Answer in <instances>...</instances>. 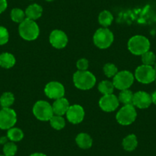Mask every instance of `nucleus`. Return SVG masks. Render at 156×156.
<instances>
[{
	"mask_svg": "<svg viewBox=\"0 0 156 156\" xmlns=\"http://www.w3.org/2000/svg\"><path fill=\"white\" fill-rule=\"evenodd\" d=\"M73 81L76 88L82 90H87L95 86L97 79L95 76L88 70H77L73 74Z\"/></svg>",
	"mask_w": 156,
	"mask_h": 156,
	"instance_id": "1",
	"label": "nucleus"
},
{
	"mask_svg": "<svg viewBox=\"0 0 156 156\" xmlns=\"http://www.w3.org/2000/svg\"><path fill=\"white\" fill-rule=\"evenodd\" d=\"M21 37L26 41H34L39 35V27L34 20L25 19L19 27Z\"/></svg>",
	"mask_w": 156,
	"mask_h": 156,
	"instance_id": "2",
	"label": "nucleus"
},
{
	"mask_svg": "<svg viewBox=\"0 0 156 156\" xmlns=\"http://www.w3.org/2000/svg\"><path fill=\"white\" fill-rule=\"evenodd\" d=\"M128 48L135 55H142L149 51L150 41L143 35H135L128 41Z\"/></svg>",
	"mask_w": 156,
	"mask_h": 156,
	"instance_id": "3",
	"label": "nucleus"
},
{
	"mask_svg": "<svg viewBox=\"0 0 156 156\" xmlns=\"http://www.w3.org/2000/svg\"><path fill=\"white\" fill-rule=\"evenodd\" d=\"M113 40V34L106 28H99L94 35V44L100 49L108 48L112 44Z\"/></svg>",
	"mask_w": 156,
	"mask_h": 156,
	"instance_id": "4",
	"label": "nucleus"
},
{
	"mask_svg": "<svg viewBox=\"0 0 156 156\" xmlns=\"http://www.w3.org/2000/svg\"><path fill=\"white\" fill-rule=\"evenodd\" d=\"M137 112L133 104L124 105L115 115L117 122L122 126H129L135 122Z\"/></svg>",
	"mask_w": 156,
	"mask_h": 156,
	"instance_id": "5",
	"label": "nucleus"
},
{
	"mask_svg": "<svg viewBox=\"0 0 156 156\" xmlns=\"http://www.w3.org/2000/svg\"><path fill=\"white\" fill-rule=\"evenodd\" d=\"M33 113L37 119L49 121L54 115L52 106L44 100H39L33 106Z\"/></svg>",
	"mask_w": 156,
	"mask_h": 156,
	"instance_id": "6",
	"label": "nucleus"
},
{
	"mask_svg": "<svg viewBox=\"0 0 156 156\" xmlns=\"http://www.w3.org/2000/svg\"><path fill=\"white\" fill-rule=\"evenodd\" d=\"M135 78L139 83L148 84L155 80L156 72L152 66L142 64L136 68L135 71Z\"/></svg>",
	"mask_w": 156,
	"mask_h": 156,
	"instance_id": "7",
	"label": "nucleus"
},
{
	"mask_svg": "<svg viewBox=\"0 0 156 156\" xmlns=\"http://www.w3.org/2000/svg\"><path fill=\"white\" fill-rule=\"evenodd\" d=\"M135 76L129 70L119 71L113 76L112 83L114 87L120 90H127L133 84Z\"/></svg>",
	"mask_w": 156,
	"mask_h": 156,
	"instance_id": "8",
	"label": "nucleus"
},
{
	"mask_svg": "<svg viewBox=\"0 0 156 156\" xmlns=\"http://www.w3.org/2000/svg\"><path fill=\"white\" fill-rule=\"evenodd\" d=\"M17 115L14 109L11 108H2L0 110V129H9L16 125Z\"/></svg>",
	"mask_w": 156,
	"mask_h": 156,
	"instance_id": "9",
	"label": "nucleus"
},
{
	"mask_svg": "<svg viewBox=\"0 0 156 156\" xmlns=\"http://www.w3.org/2000/svg\"><path fill=\"white\" fill-rule=\"evenodd\" d=\"M45 95L50 99L58 100L64 97L65 94V89L63 84L57 81L49 82L44 88Z\"/></svg>",
	"mask_w": 156,
	"mask_h": 156,
	"instance_id": "10",
	"label": "nucleus"
},
{
	"mask_svg": "<svg viewBox=\"0 0 156 156\" xmlns=\"http://www.w3.org/2000/svg\"><path fill=\"white\" fill-rule=\"evenodd\" d=\"M67 120L73 124L80 123L84 119L85 112L83 108L80 105L70 106L68 110L66 112Z\"/></svg>",
	"mask_w": 156,
	"mask_h": 156,
	"instance_id": "11",
	"label": "nucleus"
},
{
	"mask_svg": "<svg viewBox=\"0 0 156 156\" xmlns=\"http://www.w3.org/2000/svg\"><path fill=\"white\" fill-rule=\"evenodd\" d=\"M51 44L57 49H62L67 46L68 38L65 32L61 30H54L51 31L49 37Z\"/></svg>",
	"mask_w": 156,
	"mask_h": 156,
	"instance_id": "12",
	"label": "nucleus"
},
{
	"mask_svg": "<svg viewBox=\"0 0 156 156\" xmlns=\"http://www.w3.org/2000/svg\"><path fill=\"white\" fill-rule=\"evenodd\" d=\"M100 107L105 112H112L118 108L119 105V101L118 97L114 94H108L103 95L99 102Z\"/></svg>",
	"mask_w": 156,
	"mask_h": 156,
	"instance_id": "13",
	"label": "nucleus"
},
{
	"mask_svg": "<svg viewBox=\"0 0 156 156\" xmlns=\"http://www.w3.org/2000/svg\"><path fill=\"white\" fill-rule=\"evenodd\" d=\"M151 103V95L145 91H138L133 95V106H136L139 109L148 108Z\"/></svg>",
	"mask_w": 156,
	"mask_h": 156,
	"instance_id": "14",
	"label": "nucleus"
},
{
	"mask_svg": "<svg viewBox=\"0 0 156 156\" xmlns=\"http://www.w3.org/2000/svg\"><path fill=\"white\" fill-rule=\"evenodd\" d=\"M69 107H70L69 101L67 99L64 98V97L55 100L53 105H52L54 114L58 115H61V116L64 115V114H66V112L68 110Z\"/></svg>",
	"mask_w": 156,
	"mask_h": 156,
	"instance_id": "15",
	"label": "nucleus"
},
{
	"mask_svg": "<svg viewBox=\"0 0 156 156\" xmlns=\"http://www.w3.org/2000/svg\"><path fill=\"white\" fill-rule=\"evenodd\" d=\"M43 12V9L38 4H31L25 10V13L26 16V19L31 20H36L41 17Z\"/></svg>",
	"mask_w": 156,
	"mask_h": 156,
	"instance_id": "16",
	"label": "nucleus"
},
{
	"mask_svg": "<svg viewBox=\"0 0 156 156\" xmlns=\"http://www.w3.org/2000/svg\"><path fill=\"white\" fill-rule=\"evenodd\" d=\"M76 143L82 149H88L93 145V139L87 133H81L76 137Z\"/></svg>",
	"mask_w": 156,
	"mask_h": 156,
	"instance_id": "17",
	"label": "nucleus"
},
{
	"mask_svg": "<svg viewBox=\"0 0 156 156\" xmlns=\"http://www.w3.org/2000/svg\"><path fill=\"white\" fill-rule=\"evenodd\" d=\"M16 64V58L11 53L4 52L0 55V67L5 69L12 68Z\"/></svg>",
	"mask_w": 156,
	"mask_h": 156,
	"instance_id": "18",
	"label": "nucleus"
},
{
	"mask_svg": "<svg viewBox=\"0 0 156 156\" xmlns=\"http://www.w3.org/2000/svg\"><path fill=\"white\" fill-rule=\"evenodd\" d=\"M138 145V139L136 135L130 134L122 140V147L127 151H133Z\"/></svg>",
	"mask_w": 156,
	"mask_h": 156,
	"instance_id": "19",
	"label": "nucleus"
},
{
	"mask_svg": "<svg viewBox=\"0 0 156 156\" xmlns=\"http://www.w3.org/2000/svg\"><path fill=\"white\" fill-rule=\"evenodd\" d=\"M7 137L9 140L13 142H20L24 138V133L22 129L16 127H12V128L8 129L7 132Z\"/></svg>",
	"mask_w": 156,
	"mask_h": 156,
	"instance_id": "20",
	"label": "nucleus"
},
{
	"mask_svg": "<svg viewBox=\"0 0 156 156\" xmlns=\"http://www.w3.org/2000/svg\"><path fill=\"white\" fill-rule=\"evenodd\" d=\"M112 21H113V16L112 13L107 10L101 12L99 15V22L104 28L109 26L112 24Z\"/></svg>",
	"mask_w": 156,
	"mask_h": 156,
	"instance_id": "21",
	"label": "nucleus"
},
{
	"mask_svg": "<svg viewBox=\"0 0 156 156\" xmlns=\"http://www.w3.org/2000/svg\"><path fill=\"white\" fill-rule=\"evenodd\" d=\"M14 102V95L10 92H5L0 97V106L2 108H10Z\"/></svg>",
	"mask_w": 156,
	"mask_h": 156,
	"instance_id": "22",
	"label": "nucleus"
},
{
	"mask_svg": "<svg viewBox=\"0 0 156 156\" xmlns=\"http://www.w3.org/2000/svg\"><path fill=\"white\" fill-rule=\"evenodd\" d=\"M133 95L131 90H123L121 91L119 94V101L120 103H122L124 105H130L133 104Z\"/></svg>",
	"mask_w": 156,
	"mask_h": 156,
	"instance_id": "23",
	"label": "nucleus"
},
{
	"mask_svg": "<svg viewBox=\"0 0 156 156\" xmlns=\"http://www.w3.org/2000/svg\"><path fill=\"white\" fill-rule=\"evenodd\" d=\"M98 90L103 95L112 94L114 90V85L112 82L109 80H103L98 85Z\"/></svg>",
	"mask_w": 156,
	"mask_h": 156,
	"instance_id": "24",
	"label": "nucleus"
},
{
	"mask_svg": "<svg viewBox=\"0 0 156 156\" xmlns=\"http://www.w3.org/2000/svg\"><path fill=\"white\" fill-rule=\"evenodd\" d=\"M49 121H50L51 126L52 128L56 130H61L65 126V119L61 115H54Z\"/></svg>",
	"mask_w": 156,
	"mask_h": 156,
	"instance_id": "25",
	"label": "nucleus"
},
{
	"mask_svg": "<svg viewBox=\"0 0 156 156\" xmlns=\"http://www.w3.org/2000/svg\"><path fill=\"white\" fill-rule=\"evenodd\" d=\"M10 16H11L12 20L13 22H16V23H22L26 19L25 12L19 8L13 9L11 11V15Z\"/></svg>",
	"mask_w": 156,
	"mask_h": 156,
	"instance_id": "26",
	"label": "nucleus"
},
{
	"mask_svg": "<svg viewBox=\"0 0 156 156\" xmlns=\"http://www.w3.org/2000/svg\"><path fill=\"white\" fill-rule=\"evenodd\" d=\"M3 154L5 156H15L18 151V147L13 142H8L3 145Z\"/></svg>",
	"mask_w": 156,
	"mask_h": 156,
	"instance_id": "27",
	"label": "nucleus"
},
{
	"mask_svg": "<svg viewBox=\"0 0 156 156\" xmlns=\"http://www.w3.org/2000/svg\"><path fill=\"white\" fill-rule=\"evenodd\" d=\"M156 57L152 51H148L147 52L142 55V61L143 64L148 66H152L156 62Z\"/></svg>",
	"mask_w": 156,
	"mask_h": 156,
	"instance_id": "28",
	"label": "nucleus"
},
{
	"mask_svg": "<svg viewBox=\"0 0 156 156\" xmlns=\"http://www.w3.org/2000/svg\"><path fill=\"white\" fill-rule=\"evenodd\" d=\"M103 71H104L105 75L107 77H113L119 72L116 66L113 64H111V63L105 64V66L103 67Z\"/></svg>",
	"mask_w": 156,
	"mask_h": 156,
	"instance_id": "29",
	"label": "nucleus"
},
{
	"mask_svg": "<svg viewBox=\"0 0 156 156\" xmlns=\"http://www.w3.org/2000/svg\"><path fill=\"white\" fill-rule=\"evenodd\" d=\"M9 39V34L6 28L0 26V45L5 44Z\"/></svg>",
	"mask_w": 156,
	"mask_h": 156,
	"instance_id": "30",
	"label": "nucleus"
},
{
	"mask_svg": "<svg viewBox=\"0 0 156 156\" xmlns=\"http://www.w3.org/2000/svg\"><path fill=\"white\" fill-rule=\"evenodd\" d=\"M88 67H89V62L86 58H81V59L78 60L76 62V67H77L78 70L84 71V70H87Z\"/></svg>",
	"mask_w": 156,
	"mask_h": 156,
	"instance_id": "31",
	"label": "nucleus"
},
{
	"mask_svg": "<svg viewBox=\"0 0 156 156\" xmlns=\"http://www.w3.org/2000/svg\"><path fill=\"white\" fill-rule=\"evenodd\" d=\"M8 6L7 0H0V14L5 11Z\"/></svg>",
	"mask_w": 156,
	"mask_h": 156,
	"instance_id": "32",
	"label": "nucleus"
},
{
	"mask_svg": "<svg viewBox=\"0 0 156 156\" xmlns=\"http://www.w3.org/2000/svg\"><path fill=\"white\" fill-rule=\"evenodd\" d=\"M8 137H5V136H3V137H1L0 138V144H2V145H5L6 142H8Z\"/></svg>",
	"mask_w": 156,
	"mask_h": 156,
	"instance_id": "33",
	"label": "nucleus"
},
{
	"mask_svg": "<svg viewBox=\"0 0 156 156\" xmlns=\"http://www.w3.org/2000/svg\"><path fill=\"white\" fill-rule=\"evenodd\" d=\"M151 101H152V103L156 105V91H154V92L151 94Z\"/></svg>",
	"mask_w": 156,
	"mask_h": 156,
	"instance_id": "34",
	"label": "nucleus"
},
{
	"mask_svg": "<svg viewBox=\"0 0 156 156\" xmlns=\"http://www.w3.org/2000/svg\"><path fill=\"white\" fill-rule=\"evenodd\" d=\"M29 156H47L44 153H40V152H35L33 153V154H30Z\"/></svg>",
	"mask_w": 156,
	"mask_h": 156,
	"instance_id": "35",
	"label": "nucleus"
},
{
	"mask_svg": "<svg viewBox=\"0 0 156 156\" xmlns=\"http://www.w3.org/2000/svg\"><path fill=\"white\" fill-rule=\"evenodd\" d=\"M154 70H155V72H156V62H155V64H154Z\"/></svg>",
	"mask_w": 156,
	"mask_h": 156,
	"instance_id": "36",
	"label": "nucleus"
},
{
	"mask_svg": "<svg viewBox=\"0 0 156 156\" xmlns=\"http://www.w3.org/2000/svg\"><path fill=\"white\" fill-rule=\"evenodd\" d=\"M46 1H48V2H51V1H53V0H46Z\"/></svg>",
	"mask_w": 156,
	"mask_h": 156,
	"instance_id": "37",
	"label": "nucleus"
},
{
	"mask_svg": "<svg viewBox=\"0 0 156 156\" xmlns=\"http://www.w3.org/2000/svg\"><path fill=\"white\" fill-rule=\"evenodd\" d=\"M0 156H5V155H4V154H0Z\"/></svg>",
	"mask_w": 156,
	"mask_h": 156,
	"instance_id": "38",
	"label": "nucleus"
},
{
	"mask_svg": "<svg viewBox=\"0 0 156 156\" xmlns=\"http://www.w3.org/2000/svg\"><path fill=\"white\" fill-rule=\"evenodd\" d=\"M155 82H156V78H155Z\"/></svg>",
	"mask_w": 156,
	"mask_h": 156,
	"instance_id": "39",
	"label": "nucleus"
}]
</instances>
